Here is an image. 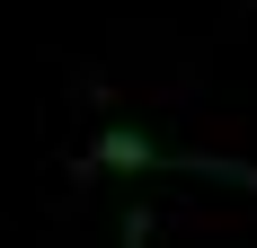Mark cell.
I'll use <instances>...</instances> for the list:
<instances>
[{
  "label": "cell",
  "mask_w": 257,
  "mask_h": 248,
  "mask_svg": "<svg viewBox=\"0 0 257 248\" xmlns=\"http://www.w3.org/2000/svg\"><path fill=\"white\" fill-rule=\"evenodd\" d=\"M89 177H213V186L257 195V160H204V151H169V142H151L142 124H98V142H89Z\"/></svg>",
  "instance_id": "6da1fadb"
},
{
  "label": "cell",
  "mask_w": 257,
  "mask_h": 248,
  "mask_svg": "<svg viewBox=\"0 0 257 248\" xmlns=\"http://www.w3.org/2000/svg\"><path fill=\"white\" fill-rule=\"evenodd\" d=\"M115 239H124V248H151V213H142V204H124V222H115Z\"/></svg>",
  "instance_id": "7a4b0ae2"
}]
</instances>
